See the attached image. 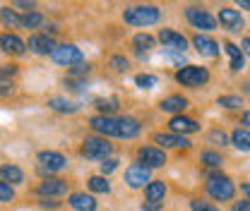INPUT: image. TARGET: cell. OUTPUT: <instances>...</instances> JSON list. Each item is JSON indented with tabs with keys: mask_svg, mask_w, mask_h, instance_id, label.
<instances>
[{
	"mask_svg": "<svg viewBox=\"0 0 250 211\" xmlns=\"http://www.w3.org/2000/svg\"><path fill=\"white\" fill-rule=\"evenodd\" d=\"M89 125L94 127V132L99 134H106V137H118V139H135L140 134V122L130 115H121V118H113V115H96L89 120Z\"/></svg>",
	"mask_w": 250,
	"mask_h": 211,
	"instance_id": "1",
	"label": "cell"
},
{
	"mask_svg": "<svg viewBox=\"0 0 250 211\" xmlns=\"http://www.w3.org/2000/svg\"><path fill=\"white\" fill-rule=\"evenodd\" d=\"M159 17H161V12L154 5H135L123 12L125 24H132V27H152L159 22Z\"/></svg>",
	"mask_w": 250,
	"mask_h": 211,
	"instance_id": "2",
	"label": "cell"
},
{
	"mask_svg": "<svg viewBox=\"0 0 250 211\" xmlns=\"http://www.w3.org/2000/svg\"><path fill=\"white\" fill-rule=\"evenodd\" d=\"M207 192H209V197H214L217 202H229V199H233V194H236V185H233V180H231L229 175L214 173V175L207 178Z\"/></svg>",
	"mask_w": 250,
	"mask_h": 211,
	"instance_id": "3",
	"label": "cell"
},
{
	"mask_svg": "<svg viewBox=\"0 0 250 211\" xmlns=\"http://www.w3.org/2000/svg\"><path fill=\"white\" fill-rule=\"evenodd\" d=\"M176 82L183 84V87L197 89V87H202V84L209 82V70L202 67V65H188V67H183V70L176 72Z\"/></svg>",
	"mask_w": 250,
	"mask_h": 211,
	"instance_id": "4",
	"label": "cell"
},
{
	"mask_svg": "<svg viewBox=\"0 0 250 211\" xmlns=\"http://www.w3.org/2000/svg\"><path fill=\"white\" fill-rule=\"evenodd\" d=\"M51 58H53V62H58V65H67V67H72V65H80V62L84 60L82 51H80L77 46H72V43H62V46H56V48H53V53H51Z\"/></svg>",
	"mask_w": 250,
	"mask_h": 211,
	"instance_id": "5",
	"label": "cell"
},
{
	"mask_svg": "<svg viewBox=\"0 0 250 211\" xmlns=\"http://www.w3.org/2000/svg\"><path fill=\"white\" fill-rule=\"evenodd\" d=\"M186 17H188V22H190L195 29H202V31L217 29V19H214L207 10H202V7H188Z\"/></svg>",
	"mask_w": 250,
	"mask_h": 211,
	"instance_id": "6",
	"label": "cell"
},
{
	"mask_svg": "<svg viewBox=\"0 0 250 211\" xmlns=\"http://www.w3.org/2000/svg\"><path fill=\"white\" fill-rule=\"evenodd\" d=\"M125 182L132 187V190H140V187H147L152 182V173L147 166L142 163H132L127 171H125Z\"/></svg>",
	"mask_w": 250,
	"mask_h": 211,
	"instance_id": "7",
	"label": "cell"
},
{
	"mask_svg": "<svg viewBox=\"0 0 250 211\" xmlns=\"http://www.w3.org/2000/svg\"><path fill=\"white\" fill-rule=\"evenodd\" d=\"M82 153L87 158H104L106 161V156L111 153V144L104 137H87L82 144Z\"/></svg>",
	"mask_w": 250,
	"mask_h": 211,
	"instance_id": "8",
	"label": "cell"
},
{
	"mask_svg": "<svg viewBox=\"0 0 250 211\" xmlns=\"http://www.w3.org/2000/svg\"><path fill=\"white\" fill-rule=\"evenodd\" d=\"M159 41L164 43L166 51H173V53H186L188 48V38L173 29H161L159 31Z\"/></svg>",
	"mask_w": 250,
	"mask_h": 211,
	"instance_id": "9",
	"label": "cell"
},
{
	"mask_svg": "<svg viewBox=\"0 0 250 211\" xmlns=\"http://www.w3.org/2000/svg\"><path fill=\"white\" fill-rule=\"evenodd\" d=\"M154 142L164 149H190L192 142L183 137V134H173V132H156Z\"/></svg>",
	"mask_w": 250,
	"mask_h": 211,
	"instance_id": "10",
	"label": "cell"
},
{
	"mask_svg": "<svg viewBox=\"0 0 250 211\" xmlns=\"http://www.w3.org/2000/svg\"><path fill=\"white\" fill-rule=\"evenodd\" d=\"M39 163H41V173H56V171H62L67 166L65 156L58 153V151H41Z\"/></svg>",
	"mask_w": 250,
	"mask_h": 211,
	"instance_id": "11",
	"label": "cell"
},
{
	"mask_svg": "<svg viewBox=\"0 0 250 211\" xmlns=\"http://www.w3.org/2000/svg\"><path fill=\"white\" fill-rule=\"evenodd\" d=\"M27 48H29L31 53H36V56H51L53 48H56V43H53V38L48 34H34V36H29V41H27Z\"/></svg>",
	"mask_w": 250,
	"mask_h": 211,
	"instance_id": "12",
	"label": "cell"
},
{
	"mask_svg": "<svg viewBox=\"0 0 250 211\" xmlns=\"http://www.w3.org/2000/svg\"><path fill=\"white\" fill-rule=\"evenodd\" d=\"M219 24L229 31H241L246 22H243V17H241L238 10H233V7H221V10H219Z\"/></svg>",
	"mask_w": 250,
	"mask_h": 211,
	"instance_id": "13",
	"label": "cell"
},
{
	"mask_svg": "<svg viewBox=\"0 0 250 211\" xmlns=\"http://www.w3.org/2000/svg\"><path fill=\"white\" fill-rule=\"evenodd\" d=\"M192 46H195V51H197L200 56H205V58H214L219 53V43L212 36H207V34H195V36H192Z\"/></svg>",
	"mask_w": 250,
	"mask_h": 211,
	"instance_id": "14",
	"label": "cell"
},
{
	"mask_svg": "<svg viewBox=\"0 0 250 211\" xmlns=\"http://www.w3.org/2000/svg\"><path fill=\"white\" fill-rule=\"evenodd\" d=\"M137 156H140V163L147 168H161L166 163V153L156 147H142Z\"/></svg>",
	"mask_w": 250,
	"mask_h": 211,
	"instance_id": "15",
	"label": "cell"
},
{
	"mask_svg": "<svg viewBox=\"0 0 250 211\" xmlns=\"http://www.w3.org/2000/svg\"><path fill=\"white\" fill-rule=\"evenodd\" d=\"M43 199L46 197H58V194H65L67 192V182L61 180V178H46V180L39 185V190H36Z\"/></svg>",
	"mask_w": 250,
	"mask_h": 211,
	"instance_id": "16",
	"label": "cell"
},
{
	"mask_svg": "<svg viewBox=\"0 0 250 211\" xmlns=\"http://www.w3.org/2000/svg\"><path fill=\"white\" fill-rule=\"evenodd\" d=\"M0 51L12 53V56H22L27 51V43L17 34H0Z\"/></svg>",
	"mask_w": 250,
	"mask_h": 211,
	"instance_id": "17",
	"label": "cell"
},
{
	"mask_svg": "<svg viewBox=\"0 0 250 211\" xmlns=\"http://www.w3.org/2000/svg\"><path fill=\"white\" fill-rule=\"evenodd\" d=\"M67 204L75 211H96V199L87 192H72L67 197Z\"/></svg>",
	"mask_w": 250,
	"mask_h": 211,
	"instance_id": "18",
	"label": "cell"
},
{
	"mask_svg": "<svg viewBox=\"0 0 250 211\" xmlns=\"http://www.w3.org/2000/svg\"><path fill=\"white\" fill-rule=\"evenodd\" d=\"M168 127H171V132H173V134H183V137L200 130V125L192 120V118H186V115H173L171 122H168Z\"/></svg>",
	"mask_w": 250,
	"mask_h": 211,
	"instance_id": "19",
	"label": "cell"
},
{
	"mask_svg": "<svg viewBox=\"0 0 250 211\" xmlns=\"http://www.w3.org/2000/svg\"><path fill=\"white\" fill-rule=\"evenodd\" d=\"M224 51H226V56H229V60H231L229 67H231L233 72L243 70V65H246V56H243L241 46H236V43H224Z\"/></svg>",
	"mask_w": 250,
	"mask_h": 211,
	"instance_id": "20",
	"label": "cell"
},
{
	"mask_svg": "<svg viewBox=\"0 0 250 211\" xmlns=\"http://www.w3.org/2000/svg\"><path fill=\"white\" fill-rule=\"evenodd\" d=\"M0 178H2V182H7V185H20V182L24 180V173H22L20 166L10 163V166H0Z\"/></svg>",
	"mask_w": 250,
	"mask_h": 211,
	"instance_id": "21",
	"label": "cell"
},
{
	"mask_svg": "<svg viewBox=\"0 0 250 211\" xmlns=\"http://www.w3.org/2000/svg\"><path fill=\"white\" fill-rule=\"evenodd\" d=\"M186 106H188V98H183V96H168V98H164L159 103V108L166 111V113H183Z\"/></svg>",
	"mask_w": 250,
	"mask_h": 211,
	"instance_id": "22",
	"label": "cell"
},
{
	"mask_svg": "<svg viewBox=\"0 0 250 211\" xmlns=\"http://www.w3.org/2000/svg\"><path fill=\"white\" fill-rule=\"evenodd\" d=\"M145 197H147V202H161V199L166 197V182L152 180L145 187Z\"/></svg>",
	"mask_w": 250,
	"mask_h": 211,
	"instance_id": "23",
	"label": "cell"
},
{
	"mask_svg": "<svg viewBox=\"0 0 250 211\" xmlns=\"http://www.w3.org/2000/svg\"><path fill=\"white\" fill-rule=\"evenodd\" d=\"M231 144H233L236 149H241V151H250V130H246V127L233 130V134H231Z\"/></svg>",
	"mask_w": 250,
	"mask_h": 211,
	"instance_id": "24",
	"label": "cell"
},
{
	"mask_svg": "<svg viewBox=\"0 0 250 211\" xmlns=\"http://www.w3.org/2000/svg\"><path fill=\"white\" fill-rule=\"evenodd\" d=\"M48 108L56 111V113H77V106L67 98H61V96H53L48 98Z\"/></svg>",
	"mask_w": 250,
	"mask_h": 211,
	"instance_id": "25",
	"label": "cell"
},
{
	"mask_svg": "<svg viewBox=\"0 0 250 211\" xmlns=\"http://www.w3.org/2000/svg\"><path fill=\"white\" fill-rule=\"evenodd\" d=\"M0 22H2L5 27H10V29H20V27H22V17H20L15 10H10V7L0 10Z\"/></svg>",
	"mask_w": 250,
	"mask_h": 211,
	"instance_id": "26",
	"label": "cell"
},
{
	"mask_svg": "<svg viewBox=\"0 0 250 211\" xmlns=\"http://www.w3.org/2000/svg\"><path fill=\"white\" fill-rule=\"evenodd\" d=\"M89 190L99 192V194H108L111 192V182L106 180L104 175H94V178H89Z\"/></svg>",
	"mask_w": 250,
	"mask_h": 211,
	"instance_id": "27",
	"label": "cell"
},
{
	"mask_svg": "<svg viewBox=\"0 0 250 211\" xmlns=\"http://www.w3.org/2000/svg\"><path fill=\"white\" fill-rule=\"evenodd\" d=\"M94 106H96L104 115H111V113L118 111V98H96Z\"/></svg>",
	"mask_w": 250,
	"mask_h": 211,
	"instance_id": "28",
	"label": "cell"
},
{
	"mask_svg": "<svg viewBox=\"0 0 250 211\" xmlns=\"http://www.w3.org/2000/svg\"><path fill=\"white\" fill-rule=\"evenodd\" d=\"M41 24H43V15L36 12V10H29V12L22 17V27H27V29H36V27H41Z\"/></svg>",
	"mask_w": 250,
	"mask_h": 211,
	"instance_id": "29",
	"label": "cell"
},
{
	"mask_svg": "<svg viewBox=\"0 0 250 211\" xmlns=\"http://www.w3.org/2000/svg\"><path fill=\"white\" fill-rule=\"evenodd\" d=\"M200 161L205 163V166H209V168H221V153H217V151H202L200 153Z\"/></svg>",
	"mask_w": 250,
	"mask_h": 211,
	"instance_id": "30",
	"label": "cell"
},
{
	"mask_svg": "<svg viewBox=\"0 0 250 211\" xmlns=\"http://www.w3.org/2000/svg\"><path fill=\"white\" fill-rule=\"evenodd\" d=\"M132 43L137 46V48H145V51H152L154 48V36H149V34H135V38H132Z\"/></svg>",
	"mask_w": 250,
	"mask_h": 211,
	"instance_id": "31",
	"label": "cell"
},
{
	"mask_svg": "<svg viewBox=\"0 0 250 211\" xmlns=\"http://www.w3.org/2000/svg\"><path fill=\"white\" fill-rule=\"evenodd\" d=\"M156 82H159V79H156L154 75H145V72L135 77V84H137L140 89H154Z\"/></svg>",
	"mask_w": 250,
	"mask_h": 211,
	"instance_id": "32",
	"label": "cell"
},
{
	"mask_svg": "<svg viewBox=\"0 0 250 211\" xmlns=\"http://www.w3.org/2000/svg\"><path fill=\"white\" fill-rule=\"evenodd\" d=\"M217 103L219 106H224V108H229V111H233V108H241V106H243L241 96H219Z\"/></svg>",
	"mask_w": 250,
	"mask_h": 211,
	"instance_id": "33",
	"label": "cell"
},
{
	"mask_svg": "<svg viewBox=\"0 0 250 211\" xmlns=\"http://www.w3.org/2000/svg\"><path fill=\"white\" fill-rule=\"evenodd\" d=\"M15 199V187L0 180V202H12Z\"/></svg>",
	"mask_w": 250,
	"mask_h": 211,
	"instance_id": "34",
	"label": "cell"
},
{
	"mask_svg": "<svg viewBox=\"0 0 250 211\" xmlns=\"http://www.w3.org/2000/svg\"><path fill=\"white\" fill-rule=\"evenodd\" d=\"M209 142L224 147V144H229V134H226V132H221V130H212V132H209Z\"/></svg>",
	"mask_w": 250,
	"mask_h": 211,
	"instance_id": "35",
	"label": "cell"
},
{
	"mask_svg": "<svg viewBox=\"0 0 250 211\" xmlns=\"http://www.w3.org/2000/svg\"><path fill=\"white\" fill-rule=\"evenodd\" d=\"M190 209L192 211H219L217 207H212L209 202H202V199H192L190 202Z\"/></svg>",
	"mask_w": 250,
	"mask_h": 211,
	"instance_id": "36",
	"label": "cell"
},
{
	"mask_svg": "<svg viewBox=\"0 0 250 211\" xmlns=\"http://www.w3.org/2000/svg\"><path fill=\"white\" fill-rule=\"evenodd\" d=\"M116 168H118V161H116V158H106V161L101 163V175L106 178V175H111Z\"/></svg>",
	"mask_w": 250,
	"mask_h": 211,
	"instance_id": "37",
	"label": "cell"
},
{
	"mask_svg": "<svg viewBox=\"0 0 250 211\" xmlns=\"http://www.w3.org/2000/svg\"><path fill=\"white\" fill-rule=\"evenodd\" d=\"M111 67L118 70V72H125V70H127V60H125L123 56H113V58H111Z\"/></svg>",
	"mask_w": 250,
	"mask_h": 211,
	"instance_id": "38",
	"label": "cell"
},
{
	"mask_svg": "<svg viewBox=\"0 0 250 211\" xmlns=\"http://www.w3.org/2000/svg\"><path fill=\"white\" fill-rule=\"evenodd\" d=\"M233 211H250V202L248 199H243V202H233Z\"/></svg>",
	"mask_w": 250,
	"mask_h": 211,
	"instance_id": "39",
	"label": "cell"
},
{
	"mask_svg": "<svg viewBox=\"0 0 250 211\" xmlns=\"http://www.w3.org/2000/svg\"><path fill=\"white\" fill-rule=\"evenodd\" d=\"M15 72H17V65H2V67H0V75H2V77L15 75Z\"/></svg>",
	"mask_w": 250,
	"mask_h": 211,
	"instance_id": "40",
	"label": "cell"
},
{
	"mask_svg": "<svg viewBox=\"0 0 250 211\" xmlns=\"http://www.w3.org/2000/svg\"><path fill=\"white\" fill-rule=\"evenodd\" d=\"M161 209V202H147L142 204V211H159Z\"/></svg>",
	"mask_w": 250,
	"mask_h": 211,
	"instance_id": "41",
	"label": "cell"
},
{
	"mask_svg": "<svg viewBox=\"0 0 250 211\" xmlns=\"http://www.w3.org/2000/svg\"><path fill=\"white\" fill-rule=\"evenodd\" d=\"M241 51H243V56L250 58V36H246V38L241 41Z\"/></svg>",
	"mask_w": 250,
	"mask_h": 211,
	"instance_id": "42",
	"label": "cell"
},
{
	"mask_svg": "<svg viewBox=\"0 0 250 211\" xmlns=\"http://www.w3.org/2000/svg\"><path fill=\"white\" fill-rule=\"evenodd\" d=\"M87 70H89V67H87L84 62H80V65H75V70H72V75H84Z\"/></svg>",
	"mask_w": 250,
	"mask_h": 211,
	"instance_id": "43",
	"label": "cell"
},
{
	"mask_svg": "<svg viewBox=\"0 0 250 211\" xmlns=\"http://www.w3.org/2000/svg\"><path fill=\"white\" fill-rule=\"evenodd\" d=\"M41 207H43V209H58V202H48V199H41Z\"/></svg>",
	"mask_w": 250,
	"mask_h": 211,
	"instance_id": "44",
	"label": "cell"
},
{
	"mask_svg": "<svg viewBox=\"0 0 250 211\" xmlns=\"http://www.w3.org/2000/svg\"><path fill=\"white\" fill-rule=\"evenodd\" d=\"M241 125H246V130H250V111H246V113L241 115Z\"/></svg>",
	"mask_w": 250,
	"mask_h": 211,
	"instance_id": "45",
	"label": "cell"
},
{
	"mask_svg": "<svg viewBox=\"0 0 250 211\" xmlns=\"http://www.w3.org/2000/svg\"><path fill=\"white\" fill-rule=\"evenodd\" d=\"M241 192L248 197V202H250V182H243V185H241Z\"/></svg>",
	"mask_w": 250,
	"mask_h": 211,
	"instance_id": "46",
	"label": "cell"
},
{
	"mask_svg": "<svg viewBox=\"0 0 250 211\" xmlns=\"http://www.w3.org/2000/svg\"><path fill=\"white\" fill-rule=\"evenodd\" d=\"M15 5H17V7H34V2H27V0H17V2H15Z\"/></svg>",
	"mask_w": 250,
	"mask_h": 211,
	"instance_id": "47",
	"label": "cell"
},
{
	"mask_svg": "<svg viewBox=\"0 0 250 211\" xmlns=\"http://www.w3.org/2000/svg\"><path fill=\"white\" fill-rule=\"evenodd\" d=\"M238 7H243V10L250 12V0H238Z\"/></svg>",
	"mask_w": 250,
	"mask_h": 211,
	"instance_id": "48",
	"label": "cell"
}]
</instances>
